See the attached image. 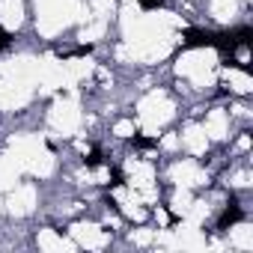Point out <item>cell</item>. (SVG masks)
I'll use <instances>...</instances> for the list:
<instances>
[{"instance_id":"obj_1","label":"cell","mask_w":253,"mask_h":253,"mask_svg":"<svg viewBox=\"0 0 253 253\" xmlns=\"http://www.w3.org/2000/svg\"><path fill=\"white\" fill-rule=\"evenodd\" d=\"M185 42H188L191 48L214 45V33H209V30H188V33H185Z\"/></svg>"},{"instance_id":"obj_2","label":"cell","mask_w":253,"mask_h":253,"mask_svg":"<svg viewBox=\"0 0 253 253\" xmlns=\"http://www.w3.org/2000/svg\"><path fill=\"white\" fill-rule=\"evenodd\" d=\"M238 220H241V209L232 203V206L220 214V223H217V226H220V229H226V226H232V223H238Z\"/></svg>"},{"instance_id":"obj_3","label":"cell","mask_w":253,"mask_h":253,"mask_svg":"<svg viewBox=\"0 0 253 253\" xmlns=\"http://www.w3.org/2000/svg\"><path fill=\"white\" fill-rule=\"evenodd\" d=\"M84 164H86V170H95V167H101V164H104V158H101V152H98V149H92V152L84 158Z\"/></svg>"},{"instance_id":"obj_4","label":"cell","mask_w":253,"mask_h":253,"mask_svg":"<svg viewBox=\"0 0 253 253\" xmlns=\"http://www.w3.org/2000/svg\"><path fill=\"white\" fill-rule=\"evenodd\" d=\"M9 42H12V36H9L3 27H0V51H6V48H9Z\"/></svg>"},{"instance_id":"obj_5","label":"cell","mask_w":253,"mask_h":253,"mask_svg":"<svg viewBox=\"0 0 253 253\" xmlns=\"http://www.w3.org/2000/svg\"><path fill=\"white\" fill-rule=\"evenodd\" d=\"M140 6L143 9H158V6H164V0H140Z\"/></svg>"},{"instance_id":"obj_6","label":"cell","mask_w":253,"mask_h":253,"mask_svg":"<svg viewBox=\"0 0 253 253\" xmlns=\"http://www.w3.org/2000/svg\"><path fill=\"white\" fill-rule=\"evenodd\" d=\"M134 143H137L140 149H152V146H155V140H149V137H134Z\"/></svg>"}]
</instances>
